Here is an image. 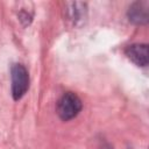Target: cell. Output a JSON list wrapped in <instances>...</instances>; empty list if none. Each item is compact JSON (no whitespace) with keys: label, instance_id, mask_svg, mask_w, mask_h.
Instances as JSON below:
<instances>
[{"label":"cell","instance_id":"cell-1","mask_svg":"<svg viewBox=\"0 0 149 149\" xmlns=\"http://www.w3.org/2000/svg\"><path fill=\"white\" fill-rule=\"evenodd\" d=\"M80 109H81V100L73 92L64 93L57 102V114L64 121L71 120L74 116H77Z\"/></svg>","mask_w":149,"mask_h":149},{"label":"cell","instance_id":"cell-2","mask_svg":"<svg viewBox=\"0 0 149 149\" xmlns=\"http://www.w3.org/2000/svg\"><path fill=\"white\" fill-rule=\"evenodd\" d=\"M12 73V95L14 100L21 99L29 87V76L27 69L22 64H14Z\"/></svg>","mask_w":149,"mask_h":149},{"label":"cell","instance_id":"cell-3","mask_svg":"<svg viewBox=\"0 0 149 149\" xmlns=\"http://www.w3.org/2000/svg\"><path fill=\"white\" fill-rule=\"evenodd\" d=\"M65 20L73 27L81 26L87 17V6L85 2L71 1L65 3Z\"/></svg>","mask_w":149,"mask_h":149},{"label":"cell","instance_id":"cell-4","mask_svg":"<svg viewBox=\"0 0 149 149\" xmlns=\"http://www.w3.org/2000/svg\"><path fill=\"white\" fill-rule=\"evenodd\" d=\"M126 56L139 66H147L149 63V51L148 45L144 43H136L129 45L126 51Z\"/></svg>","mask_w":149,"mask_h":149},{"label":"cell","instance_id":"cell-5","mask_svg":"<svg viewBox=\"0 0 149 149\" xmlns=\"http://www.w3.org/2000/svg\"><path fill=\"white\" fill-rule=\"evenodd\" d=\"M129 21L136 24H144L149 19V2L148 1H136L128 9Z\"/></svg>","mask_w":149,"mask_h":149}]
</instances>
